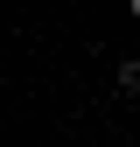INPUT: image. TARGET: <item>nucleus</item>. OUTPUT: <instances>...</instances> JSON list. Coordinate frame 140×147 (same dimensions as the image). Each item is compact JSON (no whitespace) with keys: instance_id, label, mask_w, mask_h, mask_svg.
<instances>
[{"instance_id":"2","label":"nucleus","mask_w":140,"mask_h":147,"mask_svg":"<svg viewBox=\"0 0 140 147\" xmlns=\"http://www.w3.org/2000/svg\"><path fill=\"white\" fill-rule=\"evenodd\" d=\"M126 7H133V21H140V0H126Z\"/></svg>"},{"instance_id":"1","label":"nucleus","mask_w":140,"mask_h":147,"mask_svg":"<svg viewBox=\"0 0 140 147\" xmlns=\"http://www.w3.org/2000/svg\"><path fill=\"white\" fill-rule=\"evenodd\" d=\"M119 91H140V56H126V63H119Z\"/></svg>"}]
</instances>
